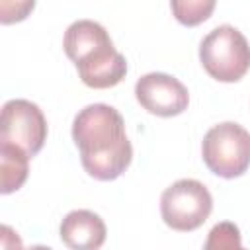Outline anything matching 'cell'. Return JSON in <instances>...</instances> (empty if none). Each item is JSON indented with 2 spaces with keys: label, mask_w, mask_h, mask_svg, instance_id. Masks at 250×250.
I'll use <instances>...</instances> for the list:
<instances>
[{
  "label": "cell",
  "mask_w": 250,
  "mask_h": 250,
  "mask_svg": "<svg viewBox=\"0 0 250 250\" xmlns=\"http://www.w3.org/2000/svg\"><path fill=\"white\" fill-rule=\"evenodd\" d=\"M29 250H53V248H49V246H43V244H33Z\"/></svg>",
  "instance_id": "cell-13"
},
{
  "label": "cell",
  "mask_w": 250,
  "mask_h": 250,
  "mask_svg": "<svg viewBox=\"0 0 250 250\" xmlns=\"http://www.w3.org/2000/svg\"><path fill=\"white\" fill-rule=\"evenodd\" d=\"M203 250H246V248H242L240 244L238 227L230 221H223L209 230Z\"/></svg>",
  "instance_id": "cell-11"
},
{
  "label": "cell",
  "mask_w": 250,
  "mask_h": 250,
  "mask_svg": "<svg viewBox=\"0 0 250 250\" xmlns=\"http://www.w3.org/2000/svg\"><path fill=\"white\" fill-rule=\"evenodd\" d=\"M213 211V197L209 189L191 178H184L168 186L160 195L162 221L174 230H195Z\"/></svg>",
  "instance_id": "cell-5"
},
{
  "label": "cell",
  "mask_w": 250,
  "mask_h": 250,
  "mask_svg": "<svg viewBox=\"0 0 250 250\" xmlns=\"http://www.w3.org/2000/svg\"><path fill=\"white\" fill-rule=\"evenodd\" d=\"M61 240L70 250H100L105 242V223L104 219L88 209H76L66 213L61 221Z\"/></svg>",
  "instance_id": "cell-8"
},
{
  "label": "cell",
  "mask_w": 250,
  "mask_h": 250,
  "mask_svg": "<svg viewBox=\"0 0 250 250\" xmlns=\"http://www.w3.org/2000/svg\"><path fill=\"white\" fill-rule=\"evenodd\" d=\"M27 162L29 156L21 148L10 143H0V191L4 195L23 186L29 172Z\"/></svg>",
  "instance_id": "cell-9"
},
{
  "label": "cell",
  "mask_w": 250,
  "mask_h": 250,
  "mask_svg": "<svg viewBox=\"0 0 250 250\" xmlns=\"http://www.w3.org/2000/svg\"><path fill=\"white\" fill-rule=\"evenodd\" d=\"M2 250H23L21 238L8 225H2Z\"/></svg>",
  "instance_id": "cell-12"
},
{
  "label": "cell",
  "mask_w": 250,
  "mask_h": 250,
  "mask_svg": "<svg viewBox=\"0 0 250 250\" xmlns=\"http://www.w3.org/2000/svg\"><path fill=\"white\" fill-rule=\"evenodd\" d=\"M72 141L84 170L102 182L119 178L133 160L121 113L107 104H90L72 121Z\"/></svg>",
  "instance_id": "cell-1"
},
{
  "label": "cell",
  "mask_w": 250,
  "mask_h": 250,
  "mask_svg": "<svg viewBox=\"0 0 250 250\" xmlns=\"http://www.w3.org/2000/svg\"><path fill=\"white\" fill-rule=\"evenodd\" d=\"M62 47L76 64L80 80L90 88H113L127 74L125 57L113 47L105 27L94 20L72 21L64 31Z\"/></svg>",
  "instance_id": "cell-2"
},
{
  "label": "cell",
  "mask_w": 250,
  "mask_h": 250,
  "mask_svg": "<svg viewBox=\"0 0 250 250\" xmlns=\"http://www.w3.org/2000/svg\"><path fill=\"white\" fill-rule=\"evenodd\" d=\"M205 166L221 178H238L250 166V133L234 123L225 121L211 127L201 143Z\"/></svg>",
  "instance_id": "cell-4"
},
{
  "label": "cell",
  "mask_w": 250,
  "mask_h": 250,
  "mask_svg": "<svg viewBox=\"0 0 250 250\" xmlns=\"http://www.w3.org/2000/svg\"><path fill=\"white\" fill-rule=\"evenodd\" d=\"M199 61L219 82H238L250 70V45L232 25H217L199 45Z\"/></svg>",
  "instance_id": "cell-3"
},
{
  "label": "cell",
  "mask_w": 250,
  "mask_h": 250,
  "mask_svg": "<svg viewBox=\"0 0 250 250\" xmlns=\"http://www.w3.org/2000/svg\"><path fill=\"white\" fill-rule=\"evenodd\" d=\"M135 96L148 113L158 117L180 115L189 104L188 88L166 72H148L141 76L135 84Z\"/></svg>",
  "instance_id": "cell-7"
},
{
  "label": "cell",
  "mask_w": 250,
  "mask_h": 250,
  "mask_svg": "<svg viewBox=\"0 0 250 250\" xmlns=\"http://www.w3.org/2000/svg\"><path fill=\"white\" fill-rule=\"evenodd\" d=\"M45 139L47 119L37 104L29 100H10L2 105L0 143H10L31 158L43 148Z\"/></svg>",
  "instance_id": "cell-6"
},
{
  "label": "cell",
  "mask_w": 250,
  "mask_h": 250,
  "mask_svg": "<svg viewBox=\"0 0 250 250\" xmlns=\"http://www.w3.org/2000/svg\"><path fill=\"white\" fill-rule=\"evenodd\" d=\"M170 8L180 23L197 25L211 16L215 10V0H172Z\"/></svg>",
  "instance_id": "cell-10"
}]
</instances>
